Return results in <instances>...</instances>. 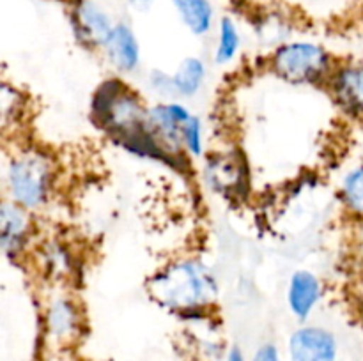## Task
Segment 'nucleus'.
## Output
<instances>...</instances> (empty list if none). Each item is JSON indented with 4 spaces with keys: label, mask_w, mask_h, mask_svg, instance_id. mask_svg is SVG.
Masks as SVG:
<instances>
[{
    "label": "nucleus",
    "mask_w": 363,
    "mask_h": 361,
    "mask_svg": "<svg viewBox=\"0 0 363 361\" xmlns=\"http://www.w3.org/2000/svg\"><path fill=\"white\" fill-rule=\"evenodd\" d=\"M69 21L80 45L89 50H103L116 21L94 0H71Z\"/></svg>",
    "instance_id": "nucleus-5"
},
{
    "label": "nucleus",
    "mask_w": 363,
    "mask_h": 361,
    "mask_svg": "<svg viewBox=\"0 0 363 361\" xmlns=\"http://www.w3.org/2000/svg\"><path fill=\"white\" fill-rule=\"evenodd\" d=\"M52 173V163L43 152L23 151L13 156L7 166L11 200L27 211L41 207L50 195Z\"/></svg>",
    "instance_id": "nucleus-4"
},
{
    "label": "nucleus",
    "mask_w": 363,
    "mask_h": 361,
    "mask_svg": "<svg viewBox=\"0 0 363 361\" xmlns=\"http://www.w3.org/2000/svg\"><path fill=\"white\" fill-rule=\"evenodd\" d=\"M92 119L126 151L144 158L169 161L152 134L149 108L117 78L103 81L96 91L92 98Z\"/></svg>",
    "instance_id": "nucleus-1"
},
{
    "label": "nucleus",
    "mask_w": 363,
    "mask_h": 361,
    "mask_svg": "<svg viewBox=\"0 0 363 361\" xmlns=\"http://www.w3.org/2000/svg\"><path fill=\"white\" fill-rule=\"evenodd\" d=\"M183 147L186 154L199 158L204 154V133L202 122L197 115H191L183 126Z\"/></svg>",
    "instance_id": "nucleus-18"
},
{
    "label": "nucleus",
    "mask_w": 363,
    "mask_h": 361,
    "mask_svg": "<svg viewBox=\"0 0 363 361\" xmlns=\"http://www.w3.org/2000/svg\"><path fill=\"white\" fill-rule=\"evenodd\" d=\"M206 180L213 190L223 193L225 197L241 193L247 173H245V165L241 163L240 156L220 154L209 159L206 165Z\"/></svg>",
    "instance_id": "nucleus-12"
},
{
    "label": "nucleus",
    "mask_w": 363,
    "mask_h": 361,
    "mask_svg": "<svg viewBox=\"0 0 363 361\" xmlns=\"http://www.w3.org/2000/svg\"><path fill=\"white\" fill-rule=\"evenodd\" d=\"M241 48V34L238 23L230 16H222L218 21V35H216L215 62L218 66H227L238 57Z\"/></svg>",
    "instance_id": "nucleus-16"
},
{
    "label": "nucleus",
    "mask_w": 363,
    "mask_h": 361,
    "mask_svg": "<svg viewBox=\"0 0 363 361\" xmlns=\"http://www.w3.org/2000/svg\"><path fill=\"white\" fill-rule=\"evenodd\" d=\"M149 84H151L152 91H156L162 96H176V88H174L172 74H167L163 71H152L149 76Z\"/></svg>",
    "instance_id": "nucleus-20"
},
{
    "label": "nucleus",
    "mask_w": 363,
    "mask_h": 361,
    "mask_svg": "<svg viewBox=\"0 0 363 361\" xmlns=\"http://www.w3.org/2000/svg\"><path fill=\"white\" fill-rule=\"evenodd\" d=\"M30 236V218L27 209L16 202L6 200L0 209V244L4 253L18 257L23 253Z\"/></svg>",
    "instance_id": "nucleus-10"
},
{
    "label": "nucleus",
    "mask_w": 363,
    "mask_h": 361,
    "mask_svg": "<svg viewBox=\"0 0 363 361\" xmlns=\"http://www.w3.org/2000/svg\"><path fill=\"white\" fill-rule=\"evenodd\" d=\"M126 2L135 13H147V11L152 9L156 0H126Z\"/></svg>",
    "instance_id": "nucleus-22"
},
{
    "label": "nucleus",
    "mask_w": 363,
    "mask_h": 361,
    "mask_svg": "<svg viewBox=\"0 0 363 361\" xmlns=\"http://www.w3.org/2000/svg\"><path fill=\"white\" fill-rule=\"evenodd\" d=\"M340 200L350 214L363 219V163L344 176L340 184Z\"/></svg>",
    "instance_id": "nucleus-17"
},
{
    "label": "nucleus",
    "mask_w": 363,
    "mask_h": 361,
    "mask_svg": "<svg viewBox=\"0 0 363 361\" xmlns=\"http://www.w3.org/2000/svg\"><path fill=\"white\" fill-rule=\"evenodd\" d=\"M206 76H208V66L201 57H186L184 60H181L176 73L172 74L176 96L194 98L204 87Z\"/></svg>",
    "instance_id": "nucleus-15"
},
{
    "label": "nucleus",
    "mask_w": 363,
    "mask_h": 361,
    "mask_svg": "<svg viewBox=\"0 0 363 361\" xmlns=\"http://www.w3.org/2000/svg\"><path fill=\"white\" fill-rule=\"evenodd\" d=\"M103 53L119 73H133L140 66V42L126 21H117L108 41L103 46Z\"/></svg>",
    "instance_id": "nucleus-9"
},
{
    "label": "nucleus",
    "mask_w": 363,
    "mask_h": 361,
    "mask_svg": "<svg viewBox=\"0 0 363 361\" xmlns=\"http://www.w3.org/2000/svg\"><path fill=\"white\" fill-rule=\"evenodd\" d=\"M194 113L177 101L160 103L149 108V120L156 144L167 154L170 163L177 161L183 151V126Z\"/></svg>",
    "instance_id": "nucleus-6"
},
{
    "label": "nucleus",
    "mask_w": 363,
    "mask_h": 361,
    "mask_svg": "<svg viewBox=\"0 0 363 361\" xmlns=\"http://www.w3.org/2000/svg\"><path fill=\"white\" fill-rule=\"evenodd\" d=\"M337 105L353 117H363V62L339 67L330 80Z\"/></svg>",
    "instance_id": "nucleus-8"
},
{
    "label": "nucleus",
    "mask_w": 363,
    "mask_h": 361,
    "mask_svg": "<svg viewBox=\"0 0 363 361\" xmlns=\"http://www.w3.org/2000/svg\"><path fill=\"white\" fill-rule=\"evenodd\" d=\"M272 69L280 80L293 85L319 84L332 69V57L325 46L312 41H287L275 48Z\"/></svg>",
    "instance_id": "nucleus-3"
},
{
    "label": "nucleus",
    "mask_w": 363,
    "mask_h": 361,
    "mask_svg": "<svg viewBox=\"0 0 363 361\" xmlns=\"http://www.w3.org/2000/svg\"><path fill=\"white\" fill-rule=\"evenodd\" d=\"M225 361H247V360H245L243 353H241L238 347H233V349L227 353V360Z\"/></svg>",
    "instance_id": "nucleus-23"
},
{
    "label": "nucleus",
    "mask_w": 363,
    "mask_h": 361,
    "mask_svg": "<svg viewBox=\"0 0 363 361\" xmlns=\"http://www.w3.org/2000/svg\"><path fill=\"white\" fill-rule=\"evenodd\" d=\"M46 269L52 271L53 275H60V273L67 271V253L64 248H60L59 244L53 243L50 246H46Z\"/></svg>",
    "instance_id": "nucleus-19"
},
{
    "label": "nucleus",
    "mask_w": 363,
    "mask_h": 361,
    "mask_svg": "<svg viewBox=\"0 0 363 361\" xmlns=\"http://www.w3.org/2000/svg\"><path fill=\"white\" fill-rule=\"evenodd\" d=\"M323 296L321 280L307 269H298L287 283V306L298 321H307Z\"/></svg>",
    "instance_id": "nucleus-11"
},
{
    "label": "nucleus",
    "mask_w": 363,
    "mask_h": 361,
    "mask_svg": "<svg viewBox=\"0 0 363 361\" xmlns=\"http://www.w3.org/2000/svg\"><path fill=\"white\" fill-rule=\"evenodd\" d=\"M252 361H282L280 360L279 347L275 343H262L257 350H255Z\"/></svg>",
    "instance_id": "nucleus-21"
},
{
    "label": "nucleus",
    "mask_w": 363,
    "mask_h": 361,
    "mask_svg": "<svg viewBox=\"0 0 363 361\" xmlns=\"http://www.w3.org/2000/svg\"><path fill=\"white\" fill-rule=\"evenodd\" d=\"M69 2H71V0H69Z\"/></svg>",
    "instance_id": "nucleus-24"
},
{
    "label": "nucleus",
    "mask_w": 363,
    "mask_h": 361,
    "mask_svg": "<svg viewBox=\"0 0 363 361\" xmlns=\"http://www.w3.org/2000/svg\"><path fill=\"white\" fill-rule=\"evenodd\" d=\"M147 290L160 306L181 314H194L215 303L218 282L204 262L181 258L155 273L149 280Z\"/></svg>",
    "instance_id": "nucleus-2"
},
{
    "label": "nucleus",
    "mask_w": 363,
    "mask_h": 361,
    "mask_svg": "<svg viewBox=\"0 0 363 361\" xmlns=\"http://www.w3.org/2000/svg\"><path fill=\"white\" fill-rule=\"evenodd\" d=\"M181 23L197 38H204L215 25V7L211 0H170Z\"/></svg>",
    "instance_id": "nucleus-14"
},
{
    "label": "nucleus",
    "mask_w": 363,
    "mask_h": 361,
    "mask_svg": "<svg viewBox=\"0 0 363 361\" xmlns=\"http://www.w3.org/2000/svg\"><path fill=\"white\" fill-rule=\"evenodd\" d=\"M339 342L330 329L301 326L289 336L291 361H335Z\"/></svg>",
    "instance_id": "nucleus-7"
},
{
    "label": "nucleus",
    "mask_w": 363,
    "mask_h": 361,
    "mask_svg": "<svg viewBox=\"0 0 363 361\" xmlns=\"http://www.w3.org/2000/svg\"><path fill=\"white\" fill-rule=\"evenodd\" d=\"M46 331L57 343H67L80 331V311L69 297H53L46 308Z\"/></svg>",
    "instance_id": "nucleus-13"
}]
</instances>
